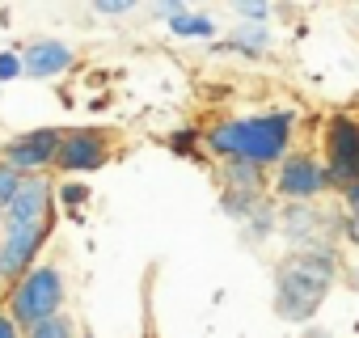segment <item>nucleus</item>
I'll return each instance as SVG.
<instances>
[{"label":"nucleus","mask_w":359,"mask_h":338,"mask_svg":"<svg viewBox=\"0 0 359 338\" xmlns=\"http://www.w3.org/2000/svg\"><path fill=\"white\" fill-rule=\"evenodd\" d=\"M292 144V114H250V119H229L208 131V148L220 152L224 161H250V165H283Z\"/></svg>","instance_id":"1"},{"label":"nucleus","mask_w":359,"mask_h":338,"mask_svg":"<svg viewBox=\"0 0 359 338\" xmlns=\"http://www.w3.org/2000/svg\"><path fill=\"white\" fill-rule=\"evenodd\" d=\"M334 283V258L330 254H300L279 266V288H275V313L283 321H309L321 304V296Z\"/></svg>","instance_id":"2"},{"label":"nucleus","mask_w":359,"mask_h":338,"mask_svg":"<svg viewBox=\"0 0 359 338\" xmlns=\"http://www.w3.org/2000/svg\"><path fill=\"white\" fill-rule=\"evenodd\" d=\"M60 304H64V279L55 266H34L9 292V317L18 321V330H34L60 317Z\"/></svg>","instance_id":"3"},{"label":"nucleus","mask_w":359,"mask_h":338,"mask_svg":"<svg viewBox=\"0 0 359 338\" xmlns=\"http://www.w3.org/2000/svg\"><path fill=\"white\" fill-rule=\"evenodd\" d=\"M325 152H330V165H325V178L330 187H355L359 182V123L351 114H334L325 123Z\"/></svg>","instance_id":"4"},{"label":"nucleus","mask_w":359,"mask_h":338,"mask_svg":"<svg viewBox=\"0 0 359 338\" xmlns=\"http://www.w3.org/2000/svg\"><path fill=\"white\" fill-rule=\"evenodd\" d=\"M60 148H64V131L39 127V131H26V135L9 140L5 152H0V161L13 165L22 178H39V169H47V165L60 161Z\"/></svg>","instance_id":"5"},{"label":"nucleus","mask_w":359,"mask_h":338,"mask_svg":"<svg viewBox=\"0 0 359 338\" xmlns=\"http://www.w3.org/2000/svg\"><path fill=\"white\" fill-rule=\"evenodd\" d=\"M47 233H51V220H43V224H5L0 229V266H5V275H13V279L30 275L39 250L47 245Z\"/></svg>","instance_id":"6"},{"label":"nucleus","mask_w":359,"mask_h":338,"mask_svg":"<svg viewBox=\"0 0 359 338\" xmlns=\"http://www.w3.org/2000/svg\"><path fill=\"white\" fill-rule=\"evenodd\" d=\"M325 187H330L325 165L313 161L309 152L287 156V161L279 165V174H275V191H279L283 199H292V203H309V199H317Z\"/></svg>","instance_id":"7"},{"label":"nucleus","mask_w":359,"mask_h":338,"mask_svg":"<svg viewBox=\"0 0 359 338\" xmlns=\"http://www.w3.org/2000/svg\"><path fill=\"white\" fill-rule=\"evenodd\" d=\"M110 156V144L102 131H64V148H60V169L64 174H89V169H102Z\"/></svg>","instance_id":"8"},{"label":"nucleus","mask_w":359,"mask_h":338,"mask_svg":"<svg viewBox=\"0 0 359 338\" xmlns=\"http://www.w3.org/2000/svg\"><path fill=\"white\" fill-rule=\"evenodd\" d=\"M51 220V182L47 178H26L18 199L5 212V224H43Z\"/></svg>","instance_id":"9"},{"label":"nucleus","mask_w":359,"mask_h":338,"mask_svg":"<svg viewBox=\"0 0 359 338\" xmlns=\"http://www.w3.org/2000/svg\"><path fill=\"white\" fill-rule=\"evenodd\" d=\"M68 64H72V51H68L64 43H55V39H39V43H30V47L22 51V68H26V76H34V81L60 76V72H68Z\"/></svg>","instance_id":"10"},{"label":"nucleus","mask_w":359,"mask_h":338,"mask_svg":"<svg viewBox=\"0 0 359 338\" xmlns=\"http://www.w3.org/2000/svg\"><path fill=\"white\" fill-rule=\"evenodd\" d=\"M224 182H229V191L258 195V187H262V169L250 165V161H224Z\"/></svg>","instance_id":"11"},{"label":"nucleus","mask_w":359,"mask_h":338,"mask_svg":"<svg viewBox=\"0 0 359 338\" xmlns=\"http://www.w3.org/2000/svg\"><path fill=\"white\" fill-rule=\"evenodd\" d=\"M169 30H173L177 39H212V34H216V26H212L208 18H191V13L169 18Z\"/></svg>","instance_id":"12"},{"label":"nucleus","mask_w":359,"mask_h":338,"mask_svg":"<svg viewBox=\"0 0 359 338\" xmlns=\"http://www.w3.org/2000/svg\"><path fill=\"white\" fill-rule=\"evenodd\" d=\"M22 174H18V169L13 165H5V161H0V212H9V203L18 199V191H22Z\"/></svg>","instance_id":"13"},{"label":"nucleus","mask_w":359,"mask_h":338,"mask_svg":"<svg viewBox=\"0 0 359 338\" xmlns=\"http://www.w3.org/2000/svg\"><path fill=\"white\" fill-rule=\"evenodd\" d=\"M266 43H271V34H266L262 26H241L237 39H233V47H245V51H262Z\"/></svg>","instance_id":"14"},{"label":"nucleus","mask_w":359,"mask_h":338,"mask_svg":"<svg viewBox=\"0 0 359 338\" xmlns=\"http://www.w3.org/2000/svg\"><path fill=\"white\" fill-rule=\"evenodd\" d=\"M30 338H72V325H68V317H51V321L34 325Z\"/></svg>","instance_id":"15"},{"label":"nucleus","mask_w":359,"mask_h":338,"mask_svg":"<svg viewBox=\"0 0 359 338\" xmlns=\"http://www.w3.org/2000/svg\"><path fill=\"white\" fill-rule=\"evenodd\" d=\"M26 68H22V55L18 51H0V81H13V76H22Z\"/></svg>","instance_id":"16"},{"label":"nucleus","mask_w":359,"mask_h":338,"mask_svg":"<svg viewBox=\"0 0 359 338\" xmlns=\"http://www.w3.org/2000/svg\"><path fill=\"white\" fill-rule=\"evenodd\" d=\"M60 195H64V203H68V208H81V203L89 199V191H85V187H64Z\"/></svg>","instance_id":"17"},{"label":"nucleus","mask_w":359,"mask_h":338,"mask_svg":"<svg viewBox=\"0 0 359 338\" xmlns=\"http://www.w3.org/2000/svg\"><path fill=\"white\" fill-rule=\"evenodd\" d=\"M237 13H241V18H250V22H262L271 9H266V5H237Z\"/></svg>","instance_id":"18"},{"label":"nucleus","mask_w":359,"mask_h":338,"mask_svg":"<svg viewBox=\"0 0 359 338\" xmlns=\"http://www.w3.org/2000/svg\"><path fill=\"white\" fill-rule=\"evenodd\" d=\"M0 338H22V330H18V321L9 313H0Z\"/></svg>","instance_id":"19"},{"label":"nucleus","mask_w":359,"mask_h":338,"mask_svg":"<svg viewBox=\"0 0 359 338\" xmlns=\"http://www.w3.org/2000/svg\"><path fill=\"white\" fill-rule=\"evenodd\" d=\"M195 148V131H177L173 135V152H191Z\"/></svg>","instance_id":"20"},{"label":"nucleus","mask_w":359,"mask_h":338,"mask_svg":"<svg viewBox=\"0 0 359 338\" xmlns=\"http://www.w3.org/2000/svg\"><path fill=\"white\" fill-rule=\"evenodd\" d=\"M97 13H106V18H118V13H131V5L123 0V5H97Z\"/></svg>","instance_id":"21"},{"label":"nucleus","mask_w":359,"mask_h":338,"mask_svg":"<svg viewBox=\"0 0 359 338\" xmlns=\"http://www.w3.org/2000/svg\"><path fill=\"white\" fill-rule=\"evenodd\" d=\"M342 233H346V237H351V241L359 245V224H355V220H351V224H342Z\"/></svg>","instance_id":"22"},{"label":"nucleus","mask_w":359,"mask_h":338,"mask_svg":"<svg viewBox=\"0 0 359 338\" xmlns=\"http://www.w3.org/2000/svg\"><path fill=\"white\" fill-rule=\"evenodd\" d=\"M304 338H330V334H321V330H309V334H304Z\"/></svg>","instance_id":"23"},{"label":"nucleus","mask_w":359,"mask_h":338,"mask_svg":"<svg viewBox=\"0 0 359 338\" xmlns=\"http://www.w3.org/2000/svg\"><path fill=\"white\" fill-rule=\"evenodd\" d=\"M0 279H5V266H0Z\"/></svg>","instance_id":"24"},{"label":"nucleus","mask_w":359,"mask_h":338,"mask_svg":"<svg viewBox=\"0 0 359 338\" xmlns=\"http://www.w3.org/2000/svg\"><path fill=\"white\" fill-rule=\"evenodd\" d=\"M355 224H359V212H355Z\"/></svg>","instance_id":"25"},{"label":"nucleus","mask_w":359,"mask_h":338,"mask_svg":"<svg viewBox=\"0 0 359 338\" xmlns=\"http://www.w3.org/2000/svg\"><path fill=\"white\" fill-rule=\"evenodd\" d=\"M0 229H5V220H0Z\"/></svg>","instance_id":"26"}]
</instances>
